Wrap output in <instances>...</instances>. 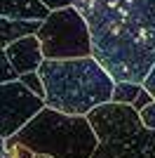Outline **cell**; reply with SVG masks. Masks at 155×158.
<instances>
[{
  "label": "cell",
  "mask_w": 155,
  "mask_h": 158,
  "mask_svg": "<svg viewBox=\"0 0 155 158\" xmlns=\"http://www.w3.org/2000/svg\"><path fill=\"white\" fill-rule=\"evenodd\" d=\"M87 120L97 135L99 144L117 142L143 127L139 111L132 104H120V102H106V104L92 109L87 113Z\"/></svg>",
  "instance_id": "obj_6"
},
{
  "label": "cell",
  "mask_w": 155,
  "mask_h": 158,
  "mask_svg": "<svg viewBox=\"0 0 155 158\" xmlns=\"http://www.w3.org/2000/svg\"><path fill=\"white\" fill-rule=\"evenodd\" d=\"M38 71L45 83V104L68 116H87L113 97L115 80L94 57L45 59Z\"/></svg>",
  "instance_id": "obj_2"
},
{
  "label": "cell",
  "mask_w": 155,
  "mask_h": 158,
  "mask_svg": "<svg viewBox=\"0 0 155 158\" xmlns=\"http://www.w3.org/2000/svg\"><path fill=\"white\" fill-rule=\"evenodd\" d=\"M2 158H5V156H2Z\"/></svg>",
  "instance_id": "obj_21"
},
{
  "label": "cell",
  "mask_w": 155,
  "mask_h": 158,
  "mask_svg": "<svg viewBox=\"0 0 155 158\" xmlns=\"http://www.w3.org/2000/svg\"><path fill=\"white\" fill-rule=\"evenodd\" d=\"M92 158H155V130L141 127L117 142L99 144Z\"/></svg>",
  "instance_id": "obj_7"
},
{
  "label": "cell",
  "mask_w": 155,
  "mask_h": 158,
  "mask_svg": "<svg viewBox=\"0 0 155 158\" xmlns=\"http://www.w3.org/2000/svg\"><path fill=\"white\" fill-rule=\"evenodd\" d=\"M45 59L92 57V33L75 5L52 10L38 28Z\"/></svg>",
  "instance_id": "obj_4"
},
{
  "label": "cell",
  "mask_w": 155,
  "mask_h": 158,
  "mask_svg": "<svg viewBox=\"0 0 155 158\" xmlns=\"http://www.w3.org/2000/svg\"><path fill=\"white\" fill-rule=\"evenodd\" d=\"M139 116H141L143 127H148V130H155V102H153V104H148L146 109H141V111H139Z\"/></svg>",
  "instance_id": "obj_15"
},
{
  "label": "cell",
  "mask_w": 155,
  "mask_h": 158,
  "mask_svg": "<svg viewBox=\"0 0 155 158\" xmlns=\"http://www.w3.org/2000/svg\"><path fill=\"white\" fill-rule=\"evenodd\" d=\"M19 80L24 83L28 90H31L33 94H38V97L45 99V83H42V76H40V71H28V73H21Z\"/></svg>",
  "instance_id": "obj_13"
},
{
  "label": "cell",
  "mask_w": 155,
  "mask_h": 158,
  "mask_svg": "<svg viewBox=\"0 0 155 158\" xmlns=\"http://www.w3.org/2000/svg\"><path fill=\"white\" fill-rule=\"evenodd\" d=\"M45 106V99L33 94L19 78L0 83V137H14Z\"/></svg>",
  "instance_id": "obj_5"
},
{
  "label": "cell",
  "mask_w": 155,
  "mask_h": 158,
  "mask_svg": "<svg viewBox=\"0 0 155 158\" xmlns=\"http://www.w3.org/2000/svg\"><path fill=\"white\" fill-rule=\"evenodd\" d=\"M19 78V73L12 69V64H10V59H7L5 50H0V83H5V80H14Z\"/></svg>",
  "instance_id": "obj_14"
},
{
  "label": "cell",
  "mask_w": 155,
  "mask_h": 158,
  "mask_svg": "<svg viewBox=\"0 0 155 158\" xmlns=\"http://www.w3.org/2000/svg\"><path fill=\"white\" fill-rule=\"evenodd\" d=\"M141 87H143V83H129V80H120V83H115V87H113V97H110V102L132 104V102L139 97Z\"/></svg>",
  "instance_id": "obj_11"
},
{
  "label": "cell",
  "mask_w": 155,
  "mask_h": 158,
  "mask_svg": "<svg viewBox=\"0 0 155 158\" xmlns=\"http://www.w3.org/2000/svg\"><path fill=\"white\" fill-rule=\"evenodd\" d=\"M14 137L35 153L52 158H92L99 139L87 116H68L45 106Z\"/></svg>",
  "instance_id": "obj_3"
},
{
  "label": "cell",
  "mask_w": 155,
  "mask_h": 158,
  "mask_svg": "<svg viewBox=\"0 0 155 158\" xmlns=\"http://www.w3.org/2000/svg\"><path fill=\"white\" fill-rule=\"evenodd\" d=\"M50 14L40 0H0V17L19 21H45Z\"/></svg>",
  "instance_id": "obj_9"
},
{
  "label": "cell",
  "mask_w": 155,
  "mask_h": 158,
  "mask_svg": "<svg viewBox=\"0 0 155 158\" xmlns=\"http://www.w3.org/2000/svg\"><path fill=\"white\" fill-rule=\"evenodd\" d=\"M92 57L120 83H143L155 64V0H75Z\"/></svg>",
  "instance_id": "obj_1"
},
{
  "label": "cell",
  "mask_w": 155,
  "mask_h": 158,
  "mask_svg": "<svg viewBox=\"0 0 155 158\" xmlns=\"http://www.w3.org/2000/svg\"><path fill=\"white\" fill-rule=\"evenodd\" d=\"M2 156L5 158H33L35 151L28 149L24 142H19L17 137H10L5 139V146H2Z\"/></svg>",
  "instance_id": "obj_12"
},
{
  "label": "cell",
  "mask_w": 155,
  "mask_h": 158,
  "mask_svg": "<svg viewBox=\"0 0 155 158\" xmlns=\"http://www.w3.org/2000/svg\"><path fill=\"white\" fill-rule=\"evenodd\" d=\"M2 146H5V139L0 137V158H2Z\"/></svg>",
  "instance_id": "obj_19"
},
{
  "label": "cell",
  "mask_w": 155,
  "mask_h": 158,
  "mask_svg": "<svg viewBox=\"0 0 155 158\" xmlns=\"http://www.w3.org/2000/svg\"><path fill=\"white\" fill-rule=\"evenodd\" d=\"M33 158H52V156H45V153H35Z\"/></svg>",
  "instance_id": "obj_20"
},
{
  "label": "cell",
  "mask_w": 155,
  "mask_h": 158,
  "mask_svg": "<svg viewBox=\"0 0 155 158\" xmlns=\"http://www.w3.org/2000/svg\"><path fill=\"white\" fill-rule=\"evenodd\" d=\"M143 87L155 97V64H153V69H150V73L146 76V80H143Z\"/></svg>",
  "instance_id": "obj_18"
},
{
  "label": "cell",
  "mask_w": 155,
  "mask_h": 158,
  "mask_svg": "<svg viewBox=\"0 0 155 158\" xmlns=\"http://www.w3.org/2000/svg\"><path fill=\"white\" fill-rule=\"evenodd\" d=\"M47 10H61V7H68V5H75V0H40Z\"/></svg>",
  "instance_id": "obj_17"
},
{
  "label": "cell",
  "mask_w": 155,
  "mask_h": 158,
  "mask_svg": "<svg viewBox=\"0 0 155 158\" xmlns=\"http://www.w3.org/2000/svg\"><path fill=\"white\" fill-rule=\"evenodd\" d=\"M153 102H155V97L148 92V90H146V87H141V92H139V97L132 102V106H134L136 111H141V109H146V106L153 104Z\"/></svg>",
  "instance_id": "obj_16"
},
{
  "label": "cell",
  "mask_w": 155,
  "mask_h": 158,
  "mask_svg": "<svg viewBox=\"0 0 155 158\" xmlns=\"http://www.w3.org/2000/svg\"><path fill=\"white\" fill-rule=\"evenodd\" d=\"M42 21H19V19H5L0 17V50H5L10 43H14L21 35L38 33Z\"/></svg>",
  "instance_id": "obj_10"
},
{
  "label": "cell",
  "mask_w": 155,
  "mask_h": 158,
  "mask_svg": "<svg viewBox=\"0 0 155 158\" xmlns=\"http://www.w3.org/2000/svg\"><path fill=\"white\" fill-rule=\"evenodd\" d=\"M5 54L12 69L17 73H28V71H38L40 64L45 61V54H42V43H40L38 33H28V35H21L14 43L5 47Z\"/></svg>",
  "instance_id": "obj_8"
}]
</instances>
